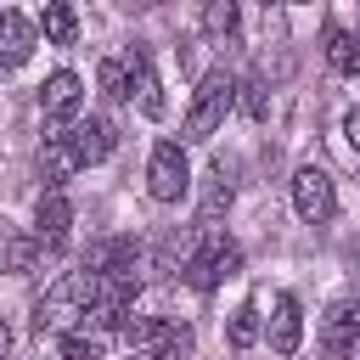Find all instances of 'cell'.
I'll return each instance as SVG.
<instances>
[{"label":"cell","mask_w":360,"mask_h":360,"mask_svg":"<svg viewBox=\"0 0 360 360\" xmlns=\"http://www.w3.org/2000/svg\"><path fill=\"white\" fill-rule=\"evenodd\" d=\"M236 107V79L225 68H214L197 96H191V112H186V141H214V129L225 124V112Z\"/></svg>","instance_id":"1"},{"label":"cell","mask_w":360,"mask_h":360,"mask_svg":"<svg viewBox=\"0 0 360 360\" xmlns=\"http://www.w3.org/2000/svg\"><path fill=\"white\" fill-rule=\"evenodd\" d=\"M146 191L158 202H180L191 191V163H186L180 141H158L152 146V158H146Z\"/></svg>","instance_id":"2"},{"label":"cell","mask_w":360,"mask_h":360,"mask_svg":"<svg viewBox=\"0 0 360 360\" xmlns=\"http://www.w3.org/2000/svg\"><path fill=\"white\" fill-rule=\"evenodd\" d=\"M292 208H298L304 225H326V219H332L338 191H332V174H326L321 163H304V169L292 174Z\"/></svg>","instance_id":"3"},{"label":"cell","mask_w":360,"mask_h":360,"mask_svg":"<svg viewBox=\"0 0 360 360\" xmlns=\"http://www.w3.org/2000/svg\"><path fill=\"white\" fill-rule=\"evenodd\" d=\"M242 270V253L231 248V242H208L197 259H191V270H186V281L197 287V292H208V287H219V281H231Z\"/></svg>","instance_id":"4"},{"label":"cell","mask_w":360,"mask_h":360,"mask_svg":"<svg viewBox=\"0 0 360 360\" xmlns=\"http://www.w3.org/2000/svg\"><path fill=\"white\" fill-rule=\"evenodd\" d=\"M68 231H73V208H68V197H62V191H45L39 208H34V242H39L45 253H56V248L68 242Z\"/></svg>","instance_id":"5"},{"label":"cell","mask_w":360,"mask_h":360,"mask_svg":"<svg viewBox=\"0 0 360 360\" xmlns=\"http://www.w3.org/2000/svg\"><path fill=\"white\" fill-rule=\"evenodd\" d=\"M79 101H84V84H79V73H68V68L39 84V112H45L51 124H68V118L79 112Z\"/></svg>","instance_id":"6"},{"label":"cell","mask_w":360,"mask_h":360,"mask_svg":"<svg viewBox=\"0 0 360 360\" xmlns=\"http://www.w3.org/2000/svg\"><path fill=\"white\" fill-rule=\"evenodd\" d=\"M270 349L276 354H298V343H304V309H298V298L292 292H281L276 304H270Z\"/></svg>","instance_id":"7"},{"label":"cell","mask_w":360,"mask_h":360,"mask_svg":"<svg viewBox=\"0 0 360 360\" xmlns=\"http://www.w3.org/2000/svg\"><path fill=\"white\" fill-rule=\"evenodd\" d=\"M73 146H79V158H84V163H101V158H112V146H118V124H112V118H101V112H90V118H79Z\"/></svg>","instance_id":"8"},{"label":"cell","mask_w":360,"mask_h":360,"mask_svg":"<svg viewBox=\"0 0 360 360\" xmlns=\"http://www.w3.org/2000/svg\"><path fill=\"white\" fill-rule=\"evenodd\" d=\"M73 169H84V158H79L73 135H45V146H39V174H45V186L56 191Z\"/></svg>","instance_id":"9"},{"label":"cell","mask_w":360,"mask_h":360,"mask_svg":"<svg viewBox=\"0 0 360 360\" xmlns=\"http://www.w3.org/2000/svg\"><path fill=\"white\" fill-rule=\"evenodd\" d=\"M34 56V22L22 11H0V68H22Z\"/></svg>","instance_id":"10"},{"label":"cell","mask_w":360,"mask_h":360,"mask_svg":"<svg viewBox=\"0 0 360 360\" xmlns=\"http://www.w3.org/2000/svg\"><path fill=\"white\" fill-rule=\"evenodd\" d=\"M197 236H202V225H186V231H169V236L158 242V270H169V276H180V270H191V259L202 253V248H197Z\"/></svg>","instance_id":"11"},{"label":"cell","mask_w":360,"mask_h":360,"mask_svg":"<svg viewBox=\"0 0 360 360\" xmlns=\"http://www.w3.org/2000/svg\"><path fill=\"white\" fill-rule=\"evenodd\" d=\"M96 79H101V96L107 101H135V62H129V51L124 56H107L96 68Z\"/></svg>","instance_id":"12"},{"label":"cell","mask_w":360,"mask_h":360,"mask_svg":"<svg viewBox=\"0 0 360 360\" xmlns=\"http://www.w3.org/2000/svg\"><path fill=\"white\" fill-rule=\"evenodd\" d=\"M225 208H231V174H225V163H214V174H208V186H202V208H197V225H202V231H214Z\"/></svg>","instance_id":"13"},{"label":"cell","mask_w":360,"mask_h":360,"mask_svg":"<svg viewBox=\"0 0 360 360\" xmlns=\"http://www.w3.org/2000/svg\"><path fill=\"white\" fill-rule=\"evenodd\" d=\"M129 62H135V101H141L146 118H158V112H163V96H158V73H152L146 51H129Z\"/></svg>","instance_id":"14"},{"label":"cell","mask_w":360,"mask_h":360,"mask_svg":"<svg viewBox=\"0 0 360 360\" xmlns=\"http://www.w3.org/2000/svg\"><path fill=\"white\" fill-rule=\"evenodd\" d=\"M326 62L332 73H360V39L349 28H326Z\"/></svg>","instance_id":"15"},{"label":"cell","mask_w":360,"mask_h":360,"mask_svg":"<svg viewBox=\"0 0 360 360\" xmlns=\"http://www.w3.org/2000/svg\"><path fill=\"white\" fill-rule=\"evenodd\" d=\"M360 332V298H338L332 309H326V343L338 349L343 338H354Z\"/></svg>","instance_id":"16"},{"label":"cell","mask_w":360,"mask_h":360,"mask_svg":"<svg viewBox=\"0 0 360 360\" xmlns=\"http://www.w3.org/2000/svg\"><path fill=\"white\" fill-rule=\"evenodd\" d=\"M39 28H45L51 45H73V34H79V11H73V6H45V11H39Z\"/></svg>","instance_id":"17"},{"label":"cell","mask_w":360,"mask_h":360,"mask_svg":"<svg viewBox=\"0 0 360 360\" xmlns=\"http://www.w3.org/2000/svg\"><path fill=\"white\" fill-rule=\"evenodd\" d=\"M225 343H231V349H253V343H259V304H236V309H231Z\"/></svg>","instance_id":"18"},{"label":"cell","mask_w":360,"mask_h":360,"mask_svg":"<svg viewBox=\"0 0 360 360\" xmlns=\"http://www.w3.org/2000/svg\"><path fill=\"white\" fill-rule=\"evenodd\" d=\"M39 264V242L34 236H6V270L11 276H34Z\"/></svg>","instance_id":"19"},{"label":"cell","mask_w":360,"mask_h":360,"mask_svg":"<svg viewBox=\"0 0 360 360\" xmlns=\"http://www.w3.org/2000/svg\"><path fill=\"white\" fill-rule=\"evenodd\" d=\"M62 354L68 360H101L107 354V338L101 332H84V326L79 332H62Z\"/></svg>","instance_id":"20"},{"label":"cell","mask_w":360,"mask_h":360,"mask_svg":"<svg viewBox=\"0 0 360 360\" xmlns=\"http://www.w3.org/2000/svg\"><path fill=\"white\" fill-rule=\"evenodd\" d=\"M236 107H242L248 118H264V112H270V90H264L259 73H248V79L236 84Z\"/></svg>","instance_id":"21"},{"label":"cell","mask_w":360,"mask_h":360,"mask_svg":"<svg viewBox=\"0 0 360 360\" xmlns=\"http://www.w3.org/2000/svg\"><path fill=\"white\" fill-rule=\"evenodd\" d=\"M202 28H208L214 39L231 34V28H236V6H231V0H208V6H202Z\"/></svg>","instance_id":"22"},{"label":"cell","mask_w":360,"mask_h":360,"mask_svg":"<svg viewBox=\"0 0 360 360\" xmlns=\"http://www.w3.org/2000/svg\"><path fill=\"white\" fill-rule=\"evenodd\" d=\"M343 135H349V146H354V152H360V107H354V112H349V118H343Z\"/></svg>","instance_id":"23"},{"label":"cell","mask_w":360,"mask_h":360,"mask_svg":"<svg viewBox=\"0 0 360 360\" xmlns=\"http://www.w3.org/2000/svg\"><path fill=\"white\" fill-rule=\"evenodd\" d=\"M124 360H158V354H146V349H129V354H124Z\"/></svg>","instance_id":"24"},{"label":"cell","mask_w":360,"mask_h":360,"mask_svg":"<svg viewBox=\"0 0 360 360\" xmlns=\"http://www.w3.org/2000/svg\"><path fill=\"white\" fill-rule=\"evenodd\" d=\"M6 343H11V332H6V326H0V354H6Z\"/></svg>","instance_id":"25"}]
</instances>
